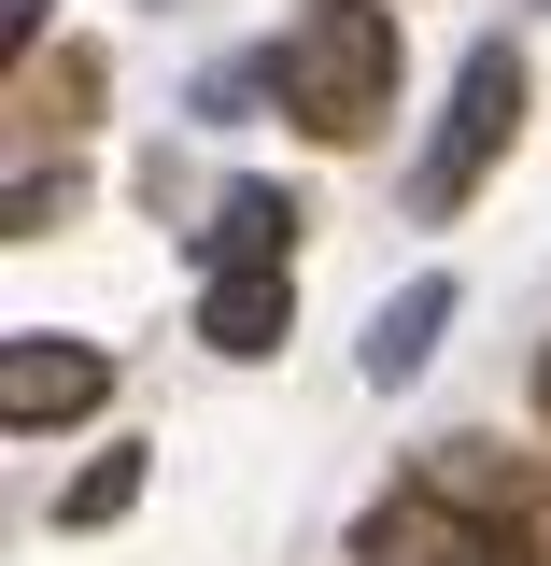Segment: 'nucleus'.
<instances>
[{"label":"nucleus","instance_id":"obj_1","mask_svg":"<svg viewBox=\"0 0 551 566\" xmlns=\"http://www.w3.org/2000/svg\"><path fill=\"white\" fill-rule=\"evenodd\" d=\"M269 71H283V114L311 142H368L382 99H396V14H382V0H311Z\"/></svg>","mask_w":551,"mask_h":566},{"label":"nucleus","instance_id":"obj_2","mask_svg":"<svg viewBox=\"0 0 551 566\" xmlns=\"http://www.w3.org/2000/svg\"><path fill=\"white\" fill-rule=\"evenodd\" d=\"M509 128H523V57H509V43H481V57L453 71V114H438V142H424L411 199H424V212H467V185L509 156Z\"/></svg>","mask_w":551,"mask_h":566},{"label":"nucleus","instance_id":"obj_3","mask_svg":"<svg viewBox=\"0 0 551 566\" xmlns=\"http://www.w3.org/2000/svg\"><path fill=\"white\" fill-rule=\"evenodd\" d=\"M353 566H538V538H523V524H481V510H453V495H396V510H368Z\"/></svg>","mask_w":551,"mask_h":566},{"label":"nucleus","instance_id":"obj_4","mask_svg":"<svg viewBox=\"0 0 551 566\" xmlns=\"http://www.w3.org/2000/svg\"><path fill=\"white\" fill-rule=\"evenodd\" d=\"M99 382H114V368H99L85 340H14V354H0V424H14V439H43V424L99 411Z\"/></svg>","mask_w":551,"mask_h":566},{"label":"nucleus","instance_id":"obj_5","mask_svg":"<svg viewBox=\"0 0 551 566\" xmlns=\"http://www.w3.org/2000/svg\"><path fill=\"white\" fill-rule=\"evenodd\" d=\"M199 255L212 270H297V199L283 185H226L212 227H199Z\"/></svg>","mask_w":551,"mask_h":566},{"label":"nucleus","instance_id":"obj_6","mask_svg":"<svg viewBox=\"0 0 551 566\" xmlns=\"http://www.w3.org/2000/svg\"><path fill=\"white\" fill-rule=\"evenodd\" d=\"M199 326H212V354H283V326H297V283H283V270H212Z\"/></svg>","mask_w":551,"mask_h":566},{"label":"nucleus","instance_id":"obj_7","mask_svg":"<svg viewBox=\"0 0 551 566\" xmlns=\"http://www.w3.org/2000/svg\"><path fill=\"white\" fill-rule=\"evenodd\" d=\"M438 326H453V283H411V297H382V326H368V382H424Z\"/></svg>","mask_w":551,"mask_h":566},{"label":"nucleus","instance_id":"obj_8","mask_svg":"<svg viewBox=\"0 0 551 566\" xmlns=\"http://www.w3.org/2000/svg\"><path fill=\"white\" fill-rule=\"evenodd\" d=\"M128 495H141V453H128V439H114V453H99V468H85V482L57 495V524H114Z\"/></svg>","mask_w":551,"mask_h":566},{"label":"nucleus","instance_id":"obj_9","mask_svg":"<svg viewBox=\"0 0 551 566\" xmlns=\"http://www.w3.org/2000/svg\"><path fill=\"white\" fill-rule=\"evenodd\" d=\"M538 411H551V354H538Z\"/></svg>","mask_w":551,"mask_h":566}]
</instances>
